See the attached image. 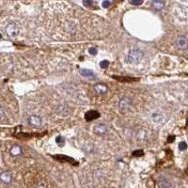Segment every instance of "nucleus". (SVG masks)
<instances>
[{
	"instance_id": "5701e85b",
	"label": "nucleus",
	"mask_w": 188,
	"mask_h": 188,
	"mask_svg": "<svg viewBox=\"0 0 188 188\" xmlns=\"http://www.w3.org/2000/svg\"><path fill=\"white\" fill-rule=\"evenodd\" d=\"M93 4V2L92 1H83V5H85L86 7H89V6H91Z\"/></svg>"
},
{
	"instance_id": "0eeeda50",
	"label": "nucleus",
	"mask_w": 188,
	"mask_h": 188,
	"mask_svg": "<svg viewBox=\"0 0 188 188\" xmlns=\"http://www.w3.org/2000/svg\"><path fill=\"white\" fill-rule=\"evenodd\" d=\"M28 122L31 124V125H33V126H35V127H39V126H40L41 125V118L39 117V116H36V115H32V116H30L29 118H28Z\"/></svg>"
},
{
	"instance_id": "f03ea898",
	"label": "nucleus",
	"mask_w": 188,
	"mask_h": 188,
	"mask_svg": "<svg viewBox=\"0 0 188 188\" xmlns=\"http://www.w3.org/2000/svg\"><path fill=\"white\" fill-rule=\"evenodd\" d=\"M5 32L8 37L9 38H14L18 35L19 33V27L15 23H9L5 29Z\"/></svg>"
},
{
	"instance_id": "dca6fc26",
	"label": "nucleus",
	"mask_w": 188,
	"mask_h": 188,
	"mask_svg": "<svg viewBox=\"0 0 188 188\" xmlns=\"http://www.w3.org/2000/svg\"><path fill=\"white\" fill-rule=\"evenodd\" d=\"M137 138L138 139H145L146 138V133H145V132L143 131V130H141L138 133H137Z\"/></svg>"
},
{
	"instance_id": "6e6552de",
	"label": "nucleus",
	"mask_w": 188,
	"mask_h": 188,
	"mask_svg": "<svg viewBox=\"0 0 188 188\" xmlns=\"http://www.w3.org/2000/svg\"><path fill=\"white\" fill-rule=\"evenodd\" d=\"M100 117V114L98 111H95V110H90L88 112L86 113L85 115V118L87 120V121H90V120H94L96 118H98Z\"/></svg>"
},
{
	"instance_id": "aec40b11",
	"label": "nucleus",
	"mask_w": 188,
	"mask_h": 188,
	"mask_svg": "<svg viewBox=\"0 0 188 188\" xmlns=\"http://www.w3.org/2000/svg\"><path fill=\"white\" fill-rule=\"evenodd\" d=\"M130 3H131L132 5H133V6H139V5H141V4H143V1H142V0H139V1L133 0V1H131Z\"/></svg>"
},
{
	"instance_id": "2eb2a0df",
	"label": "nucleus",
	"mask_w": 188,
	"mask_h": 188,
	"mask_svg": "<svg viewBox=\"0 0 188 188\" xmlns=\"http://www.w3.org/2000/svg\"><path fill=\"white\" fill-rule=\"evenodd\" d=\"M109 64H110V62L108 60H102L100 62V67L102 69H106V68H108Z\"/></svg>"
},
{
	"instance_id": "f3484780",
	"label": "nucleus",
	"mask_w": 188,
	"mask_h": 188,
	"mask_svg": "<svg viewBox=\"0 0 188 188\" xmlns=\"http://www.w3.org/2000/svg\"><path fill=\"white\" fill-rule=\"evenodd\" d=\"M179 149L180 150H185L187 149V144L185 142H180L179 144Z\"/></svg>"
},
{
	"instance_id": "ddd939ff",
	"label": "nucleus",
	"mask_w": 188,
	"mask_h": 188,
	"mask_svg": "<svg viewBox=\"0 0 188 188\" xmlns=\"http://www.w3.org/2000/svg\"><path fill=\"white\" fill-rule=\"evenodd\" d=\"M164 5H165V3H164V1H160V0H158V1H153V2H152L153 8H154L155 9H158V10L162 9V8L164 7Z\"/></svg>"
},
{
	"instance_id": "6ab92c4d",
	"label": "nucleus",
	"mask_w": 188,
	"mask_h": 188,
	"mask_svg": "<svg viewBox=\"0 0 188 188\" xmlns=\"http://www.w3.org/2000/svg\"><path fill=\"white\" fill-rule=\"evenodd\" d=\"M55 141H56V143H57L58 145H60V144H61V145H63V144H64V142H65V141H64V138H63L62 136H60V135H59V136H57V137L55 138Z\"/></svg>"
},
{
	"instance_id": "9b49d317",
	"label": "nucleus",
	"mask_w": 188,
	"mask_h": 188,
	"mask_svg": "<svg viewBox=\"0 0 188 188\" xmlns=\"http://www.w3.org/2000/svg\"><path fill=\"white\" fill-rule=\"evenodd\" d=\"M158 183L160 185L161 188H169L170 187V182L167 179H165L164 177H160L158 180Z\"/></svg>"
},
{
	"instance_id": "412c9836",
	"label": "nucleus",
	"mask_w": 188,
	"mask_h": 188,
	"mask_svg": "<svg viewBox=\"0 0 188 188\" xmlns=\"http://www.w3.org/2000/svg\"><path fill=\"white\" fill-rule=\"evenodd\" d=\"M111 4H112V3H111L110 1H108V0H105V1H103V2H102V8H109V7L111 6Z\"/></svg>"
},
{
	"instance_id": "b1692460",
	"label": "nucleus",
	"mask_w": 188,
	"mask_h": 188,
	"mask_svg": "<svg viewBox=\"0 0 188 188\" xmlns=\"http://www.w3.org/2000/svg\"><path fill=\"white\" fill-rule=\"evenodd\" d=\"M174 140H175V136H174V135H169L168 138H167V142H168V143H171V142L174 141Z\"/></svg>"
},
{
	"instance_id": "7ed1b4c3",
	"label": "nucleus",
	"mask_w": 188,
	"mask_h": 188,
	"mask_svg": "<svg viewBox=\"0 0 188 188\" xmlns=\"http://www.w3.org/2000/svg\"><path fill=\"white\" fill-rule=\"evenodd\" d=\"M131 105H132V100L128 97H123L119 101V109L123 112L128 110Z\"/></svg>"
},
{
	"instance_id": "f257e3e1",
	"label": "nucleus",
	"mask_w": 188,
	"mask_h": 188,
	"mask_svg": "<svg viewBox=\"0 0 188 188\" xmlns=\"http://www.w3.org/2000/svg\"><path fill=\"white\" fill-rule=\"evenodd\" d=\"M144 56V53L143 51H141L140 49L134 48V49H131L127 55V59L130 63L132 64H137L139 63Z\"/></svg>"
},
{
	"instance_id": "a211bd4d",
	"label": "nucleus",
	"mask_w": 188,
	"mask_h": 188,
	"mask_svg": "<svg viewBox=\"0 0 188 188\" xmlns=\"http://www.w3.org/2000/svg\"><path fill=\"white\" fill-rule=\"evenodd\" d=\"M143 154H144V152H143L142 149H137V150H135V151L133 152V156H137V157L142 156Z\"/></svg>"
},
{
	"instance_id": "9d476101",
	"label": "nucleus",
	"mask_w": 188,
	"mask_h": 188,
	"mask_svg": "<svg viewBox=\"0 0 188 188\" xmlns=\"http://www.w3.org/2000/svg\"><path fill=\"white\" fill-rule=\"evenodd\" d=\"M94 89H95V91L98 93V94H101V95H103V94H105L106 92H107V86H105V85H103V84H97V85H95V86H94Z\"/></svg>"
},
{
	"instance_id": "20e7f679",
	"label": "nucleus",
	"mask_w": 188,
	"mask_h": 188,
	"mask_svg": "<svg viewBox=\"0 0 188 188\" xmlns=\"http://www.w3.org/2000/svg\"><path fill=\"white\" fill-rule=\"evenodd\" d=\"M0 180L5 184H9L12 181V175L8 171H3L0 173Z\"/></svg>"
},
{
	"instance_id": "393cba45",
	"label": "nucleus",
	"mask_w": 188,
	"mask_h": 188,
	"mask_svg": "<svg viewBox=\"0 0 188 188\" xmlns=\"http://www.w3.org/2000/svg\"><path fill=\"white\" fill-rule=\"evenodd\" d=\"M0 38H1V34H0Z\"/></svg>"
},
{
	"instance_id": "4468645a",
	"label": "nucleus",
	"mask_w": 188,
	"mask_h": 188,
	"mask_svg": "<svg viewBox=\"0 0 188 188\" xmlns=\"http://www.w3.org/2000/svg\"><path fill=\"white\" fill-rule=\"evenodd\" d=\"M114 78L119 80V81H126V82H130V81H134L137 79H133V78H128V77H118V76H114Z\"/></svg>"
},
{
	"instance_id": "423d86ee",
	"label": "nucleus",
	"mask_w": 188,
	"mask_h": 188,
	"mask_svg": "<svg viewBox=\"0 0 188 188\" xmlns=\"http://www.w3.org/2000/svg\"><path fill=\"white\" fill-rule=\"evenodd\" d=\"M188 42H187V38L185 36H180L177 39V46L180 50H184L187 48Z\"/></svg>"
},
{
	"instance_id": "4be33fe9",
	"label": "nucleus",
	"mask_w": 188,
	"mask_h": 188,
	"mask_svg": "<svg viewBox=\"0 0 188 188\" xmlns=\"http://www.w3.org/2000/svg\"><path fill=\"white\" fill-rule=\"evenodd\" d=\"M88 52H89V54H90V55H95L97 54V49H96V48H94V47H90V48L88 49Z\"/></svg>"
},
{
	"instance_id": "f8f14e48",
	"label": "nucleus",
	"mask_w": 188,
	"mask_h": 188,
	"mask_svg": "<svg viewBox=\"0 0 188 188\" xmlns=\"http://www.w3.org/2000/svg\"><path fill=\"white\" fill-rule=\"evenodd\" d=\"M79 72H80V74H81L82 76H84V77H90V76H93V75H94L93 71L90 70H88V69H80V70H79Z\"/></svg>"
},
{
	"instance_id": "1a4fd4ad",
	"label": "nucleus",
	"mask_w": 188,
	"mask_h": 188,
	"mask_svg": "<svg viewBox=\"0 0 188 188\" xmlns=\"http://www.w3.org/2000/svg\"><path fill=\"white\" fill-rule=\"evenodd\" d=\"M9 153H10L11 156H14V157L19 156L23 153V149L19 145H13L9 149Z\"/></svg>"
},
{
	"instance_id": "39448f33",
	"label": "nucleus",
	"mask_w": 188,
	"mask_h": 188,
	"mask_svg": "<svg viewBox=\"0 0 188 188\" xmlns=\"http://www.w3.org/2000/svg\"><path fill=\"white\" fill-rule=\"evenodd\" d=\"M93 132H94L96 134H98V135H103V134L106 133L107 128H106V126H105L104 124H102V123H98V124H96V125L94 126Z\"/></svg>"
}]
</instances>
